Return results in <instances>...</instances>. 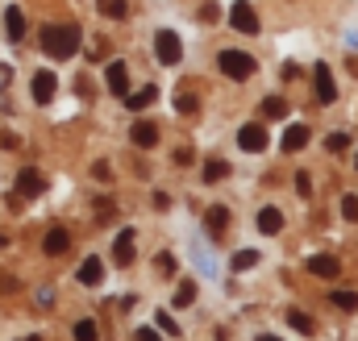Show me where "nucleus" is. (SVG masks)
Segmentation results:
<instances>
[{
  "mask_svg": "<svg viewBox=\"0 0 358 341\" xmlns=\"http://www.w3.org/2000/svg\"><path fill=\"white\" fill-rule=\"evenodd\" d=\"M96 8H100V17H125V13H129L125 0H100Z\"/></svg>",
  "mask_w": 358,
  "mask_h": 341,
  "instance_id": "24",
  "label": "nucleus"
},
{
  "mask_svg": "<svg viewBox=\"0 0 358 341\" xmlns=\"http://www.w3.org/2000/svg\"><path fill=\"white\" fill-rule=\"evenodd\" d=\"M267 129H263V125H259V121H250V125H242V129H238V146H242V150H250V154H259V150H267Z\"/></svg>",
  "mask_w": 358,
  "mask_h": 341,
  "instance_id": "6",
  "label": "nucleus"
},
{
  "mask_svg": "<svg viewBox=\"0 0 358 341\" xmlns=\"http://www.w3.org/2000/svg\"><path fill=\"white\" fill-rule=\"evenodd\" d=\"M346 146H350V133H329V138H325V150H329V154H338V150H346Z\"/></svg>",
  "mask_w": 358,
  "mask_h": 341,
  "instance_id": "28",
  "label": "nucleus"
},
{
  "mask_svg": "<svg viewBox=\"0 0 358 341\" xmlns=\"http://www.w3.org/2000/svg\"><path fill=\"white\" fill-rule=\"evenodd\" d=\"M100 279H104V262H100V258H84L80 283H84V287H100Z\"/></svg>",
  "mask_w": 358,
  "mask_h": 341,
  "instance_id": "17",
  "label": "nucleus"
},
{
  "mask_svg": "<svg viewBox=\"0 0 358 341\" xmlns=\"http://www.w3.org/2000/svg\"><path fill=\"white\" fill-rule=\"evenodd\" d=\"M229 25H234L238 34H259V13H255L246 0H238V4L229 8Z\"/></svg>",
  "mask_w": 358,
  "mask_h": 341,
  "instance_id": "5",
  "label": "nucleus"
},
{
  "mask_svg": "<svg viewBox=\"0 0 358 341\" xmlns=\"http://www.w3.org/2000/svg\"><path fill=\"white\" fill-rule=\"evenodd\" d=\"M313 84H317V100L321 104H334L338 100V84H334L329 63H313Z\"/></svg>",
  "mask_w": 358,
  "mask_h": 341,
  "instance_id": "4",
  "label": "nucleus"
},
{
  "mask_svg": "<svg viewBox=\"0 0 358 341\" xmlns=\"http://www.w3.org/2000/svg\"><path fill=\"white\" fill-rule=\"evenodd\" d=\"M42 50L50 59H71L80 50V29L76 25H46L42 29Z\"/></svg>",
  "mask_w": 358,
  "mask_h": 341,
  "instance_id": "1",
  "label": "nucleus"
},
{
  "mask_svg": "<svg viewBox=\"0 0 358 341\" xmlns=\"http://www.w3.org/2000/svg\"><path fill=\"white\" fill-rule=\"evenodd\" d=\"M287 325H292L296 333H313V329H317V325H313V317H308V312H300V308H292V312H287Z\"/></svg>",
  "mask_w": 358,
  "mask_h": 341,
  "instance_id": "20",
  "label": "nucleus"
},
{
  "mask_svg": "<svg viewBox=\"0 0 358 341\" xmlns=\"http://www.w3.org/2000/svg\"><path fill=\"white\" fill-rule=\"evenodd\" d=\"M25 341H42V338H38V333H34V338H25Z\"/></svg>",
  "mask_w": 358,
  "mask_h": 341,
  "instance_id": "40",
  "label": "nucleus"
},
{
  "mask_svg": "<svg viewBox=\"0 0 358 341\" xmlns=\"http://www.w3.org/2000/svg\"><path fill=\"white\" fill-rule=\"evenodd\" d=\"M4 246H8V238H0V250H4Z\"/></svg>",
  "mask_w": 358,
  "mask_h": 341,
  "instance_id": "38",
  "label": "nucleus"
},
{
  "mask_svg": "<svg viewBox=\"0 0 358 341\" xmlns=\"http://www.w3.org/2000/svg\"><path fill=\"white\" fill-rule=\"evenodd\" d=\"M176 113H187V117L196 113V100H192L187 92H179V96H176Z\"/></svg>",
  "mask_w": 358,
  "mask_h": 341,
  "instance_id": "31",
  "label": "nucleus"
},
{
  "mask_svg": "<svg viewBox=\"0 0 358 341\" xmlns=\"http://www.w3.org/2000/svg\"><path fill=\"white\" fill-rule=\"evenodd\" d=\"M55 92H59V80H55L50 71H38V75H34V100H38V104H50Z\"/></svg>",
  "mask_w": 358,
  "mask_h": 341,
  "instance_id": "10",
  "label": "nucleus"
},
{
  "mask_svg": "<svg viewBox=\"0 0 358 341\" xmlns=\"http://www.w3.org/2000/svg\"><path fill=\"white\" fill-rule=\"evenodd\" d=\"M221 75H229V80H250L255 71H259V63L246 55V50H221Z\"/></svg>",
  "mask_w": 358,
  "mask_h": 341,
  "instance_id": "2",
  "label": "nucleus"
},
{
  "mask_svg": "<svg viewBox=\"0 0 358 341\" xmlns=\"http://www.w3.org/2000/svg\"><path fill=\"white\" fill-rule=\"evenodd\" d=\"M129 138H134V146H142V150H150V146H159V125H150V121H138Z\"/></svg>",
  "mask_w": 358,
  "mask_h": 341,
  "instance_id": "13",
  "label": "nucleus"
},
{
  "mask_svg": "<svg viewBox=\"0 0 358 341\" xmlns=\"http://www.w3.org/2000/svg\"><path fill=\"white\" fill-rule=\"evenodd\" d=\"M342 217L346 221H358V196H342Z\"/></svg>",
  "mask_w": 358,
  "mask_h": 341,
  "instance_id": "29",
  "label": "nucleus"
},
{
  "mask_svg": "<svg viewBox=\"0 0 358 341\" xmlns=\"http://www.w3.org/2000/svg\"><path fill=\"white\" fill-rule=\"evenodd\" d=\"M71 333H76V341H96L100 338V333H96V321H76Z\"/></svg>",
  "mask_w": 358,
  "mask_h": 341,
  "instance_id": "25",
  "label": "nucleus"
},
{
  "mask_svg": "<svg viewBox=\"0 0 358 341\" xmlns=\"http://www.w3.org/2000/svg\"><path fill=\"white\" fill-rule=\"evenodd\" d=\"M155 55H159L163 67H176L179 59H183V46H179L176 29H159V34H155Z\"/></svg>",
  "mask_w": 358,
  "mask_h": 341,
  "instance_id": "3",
  "label": "nucleus"
},
{
  "mask_svg": "<svg viewBox=\"0 0 358 341\" xmlns=\"http://www.w3.org/2000/svg\"><path fill=\"white\" fill-rule=\"evenodd\" d=\"M138 341H163L155 329H138Z\"/></svg>",
  "mask_w": 358,
  "mask_h": 341,
  "instance_id": "37",
  "label": "nucleus"
},
{
  "mask_svg": "<svg viewBox=\"0 0 358 341\" xmlns=\"http://www.w3.org/2000/svg\"><path fill=\"white\" fill-rule=\"evenodd\" d=\"M259 341H279V338H271V333H267V338H259Z\"/></svg>",
  "mask_w": 358,
  "mask_h": 341,
  "instance_id": "39",
  "label": "nucleus"
},
{
  "mask_svg": "<svg viewBox=\"0 0 358 341\" xmlns=\"http://www.w3.org/2000/svg\"><path fill=\"white\" fill-rule=\"evenodd\" d=\"M225 225H229V208H221V204H217V208H208V212H204V229H208L213 238H221V233H225Z\"/></svg>",
  "mask_w": 358,
  "mask_h": 341,
  "instance_id": "16",
  "label": "nucleus"
},
{
  "mask_svg": "<svg viewBox=\"0 0 358 341\" xmlns=\"http://www.w3.org/2000/svg\"><path fill=\"white\" fill-rule=\"evenodd\" d=\"M92 179H96V183H108V179H113L108 163H96V167H92Z\"/></svg>",
  "mask_w": 358,
  "mask_h": 341,
  "instance_id": "32",
  "label": "nucleus"
},
{
  "mask_svg": "<svg viewBox=\"0 0 358 341\" xmlns=\"http://www.w3.org/2000/svg\"><path fill=\"white\" fill-rule=\"evenodd\" d=\"M217 17H221L217 4H204V8H200V21H217Z\"/></svg>",
  "mask_w": 358,
  "mask_h": 341,
  "instance_id": "35",
  "label": "nucleus"
},
{
  "mask_svg": "<svg viewBox=\"0 0 358 341\" xmlns=\"http://www.w3.org/2000/svg\"><path fill=\"white\" fill-rule=\"evenodd\" d=\"M229 175V163L225 159H208L204 163V183H217V179H225Z\"/></svg>",
  "mask_w": 358,
  "mask_h": 341,
  "instance_id": "21",
  "label": "nucleus"
},
{
  "mask_svg": "<svg viewBox=\"0 0 358 341\" xmlns=\"http://www.w3.org/2000/svg\"><path fill=\"white\" fill-rule=\"evenodd\" d=\"M255 262H259V250H238L234 254V270H250Z\"/></svg>",
  "mask_w": 358,
  "mask_h": 341,
  "instance_id": "27",
  "label": "nucleus"
},
{
  "mask_svg": "<svg viewBox=\"0 0 358 341\" xmlns=\"http://www.w3.org/2000/svg\"><path fill=\"white\" fill-rule=\"evenodd\" d=\"M192 300H196V283H192V279H183V283H179V291H176V308H187Z\"/></svg>",
  "mask_w": 358,
  "mask_h": 341,
  "instance_id": "23",
  "label": "nucleus"
},
{
  "mask_svg": "<svg viewBox=\"0 0 358 341\" xmlns=\"http://www.w3.org/2000/svg\"><path fill=\"white\" fill-rule=\"evenodd\" d=\"M308 270L321 275V279H338V275H342V262H338L334 254H313L308 258Z\"/></svg>",
  "mask_w": 358,
  "mask_h": 341,
  "instance_id": "9",
  "label": "nucleus"
},
{
  "mask_svg": "<svg viewBox=\"0 0 358 341\" xmlns=\"http://www.w3.org/2000/svg\"><path fill=\"white\" fill-rule=\"evenodd\" d=\"M155 325H159L163 333H179V325H176V317H171V312H159V317H155Z\"/></svg>",
  "mask_w": 358,
  "mask_h": 341,
  "instance_id": "30",
  "label": "nucleus"
},
{
  "mask_svg": "<svg viewBox=\"0 0 358 341\" xmlns=\"http://www.w3.org/2000/svg\"><path fill=\"white\" fill-rule=\"evenodd\" d=\"M113 262L117 266H129L134 262V229H121L117 242H113Z\"/></svg>",
  "mask_w": 358,
  "mask_h": 341,
  "instance_id": "8",
  "label": "nucleus"
},
{
  "mask_svg": "<svg viewBox=\"0 0 358 341\" xmlns=\"http://www.w3.org/2000/svg\"><path fill=\"white\" fill-rule=\"evenodd\" d=\"M263 117H271V121H275V117H287V100H283V96H267V100H263Z\"/></svg>",
  "mask_w": 358,
  "mask_h": 341,
  "instance_id": "22",
  "label": "nucleus"
},
{
  "mask_svg": "<svg viewBox=\"0 0 358 341\" xmlns=\"http://www.w3.org/2000/svg\"><path fill=\"white\" fill-rule=\"evenodd\" d=\"M38 304H42V308H50V304H55V291H50V287H46V291H38Z\"/></svg>",
  "mask_w": 358,
  "mask_h": 341,
  "instance_id": "36",
  "label": "nucleus"
},
{
  "mask_svg": "<svg viewBox=\"0 0 358 341\" xmlns=\"http://www.w3.org/2000/svg\"><path fill=\"white\" fill-rule=\"evenodd\" d=\"M4 34H8V42L25 38V13L21 8H4Z\"/></svg>",
  "mask_w": 358,
  "mask_h": 341,
  "instance_id": "12",
  "label": "nucleus"
},
{
  "mask_svg": "<svg viewBox=\"0 0 358 341\" xmlns=\"http://www.w3.org/2000/svg\"><path fill=\"white\" fill-rule=\"evenodd\" d=\"M308 138H313V133H308V125H287V133H283V150H287V154H296V150H304V146H308Z\"/></svg>",
  "mask_w": 358,
  "mask_h": 341,
  "instance_id": "14",
  "label": "nucleus"
},
{
  "mask_svg": "<svg viewBox=\"0 0 358 341\" xmlns=\"http://www.w3.org/2000/svg\"><path fill=\"white\" fill-rule=\"evenodd\" d=\"M355 167H358V163H355Z\"/></svg>",
  "mask_w": 358,
  "mask_h": 341,
  "instance_id": "41",
  "label": "nucleus"
},
{
  "mask_svg": "<svg viewBox=\"0 0 358 341\" xmlns=\"http://www.w3.org/2000/svg\"><path fill=\"white\" fill-rule=\"evenodd\" d=\"M155 262H159V270H163V275H176V254H159Z\"/></svg>",
  "mask_w": 358,
  "mask_h": 341,
  "instance_id": "33",
  "label": "nucleus"
},
{
  "mask_svg": "<svg viewBox=\"0 0 358 341\" xmlns=\"http://www.w3.org/2000/svg\"><path fill=\"white\" fill-rule=\"evenodd\" d=\"M155 100H159V87H155V84H146L142 92H125V104H129L134 113H142V108H150Z\"/></svg>",
  "mask_w": 358,
  "mask_h": 341,
  "instance_id": "15",
  "label": "nucleus"
},
{
  "mask_svg": "<svg viewBox=\"0 0 358 341\" xmlns=\"http://www.w3.org/2000/svg\"><path fill=\"white\" fill-rule=\"evenodd\" d=\"M104 80H108V92H113V96H125V92H129V71H125V63H108V75H104Z\"/></svg>",
  "mask_w": 358,
  "mask_h": 341,
  "instance_id": "11",
  "label": "nucleus"
},
{
  "mask_svg": "<svg viewBox=\"0 0 358 341\" xmlns=\"http://www.w3.org/2000/svg\"><path fill=\"white\" fill-rule=\"evenodd\" d=\"M296 191H300V196H308V191H313V179H308V170H300V175H296Z\"/></svg>",
  "mask_w": 358,
  "mask_h": 341,
  "instance_id": "34",
  "label": "nucleus"
},
{
  "mask_svg": "<svg viewBox=\"0 0 358 341\" xmlns=\"http://www.w3.org/2000/svg\"><path fill=\"white\" fill-rule=\"evenodd\" d=\"M279 229H283V212H279V208H263V212H259V233L275 238Z\"/></svg>",
  "mask_w": 358,
  "mask_h": 341,
  "instance_id": "19",
  "label": "nucleus"
},
{
  "mask_svg": "<svg viewBox=\"0 0 358 341\" xmlns=\"http://www.w3.org/2000/svg\"><path fill=\"white\" fill-rule=\"evenodd\" d=\"M334 304L346 312H358V291H334Z\"/></svg>",
  "mask_w": 358,
  "mask_h": 341,
  "instance_id": "26",
  "label": "nucleus"
},
{
  "mask_svg": "<svg viewBox=\"0 0 358 341\" xmlns=\"http://www.w3.org/2000/svg\"><path fill=\"white\" fill-rule=\"evenodd\" d=\"M67 246H71V233L67 229H46V254H67Z\"/></svg>",
  "mask_w": 358,
  "mask_h": 341,
  "instance_id": "18",
  "label": "nucleus"
},
{
  "mask_svg": "<svg viewBox=\"0 0 358 341\" xmlns=\"http://www.w3.org/2000/svg\"><path fill=\"white\" fill-rule=\"evenodd\" d=\"M42 191H46V179L34 167H21V175H17V196H42Z\"/></svg>",
  "mask_w": 358,
  "mask_h": 341,
  "instance_id": "7",
  "label": "nucleus"
}]
</instances>
